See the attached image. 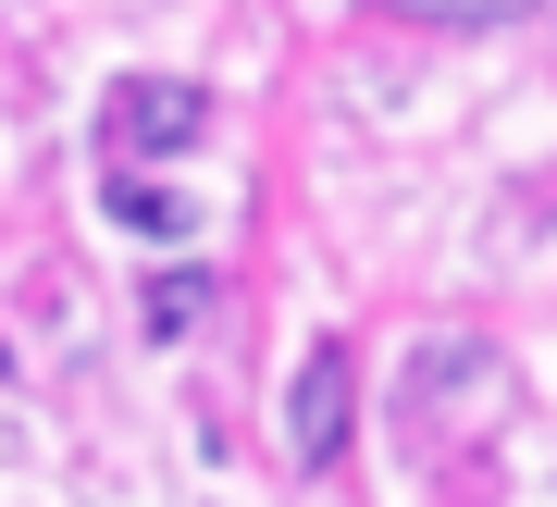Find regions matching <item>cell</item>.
I'll list each match as a JSON object with an SVG mask.
<instances>
[{
  "mask_svg": "<svg viewBox=\"0 0 557 507\" xmlns=\"http://www.w3.org/2000/svg\"><path fill=\"white\" fill-rule=\"evenodd\" d=\"M100 211H112L124 235H186V198L149 186V174H100Z\"/></svg>",
  "mask_w": 557,
  "mask_h": 507,
  "instance_id": "3",
  "label": "cell"
},
{
  "mask_svg": "<svg viewBox=\"0 0 557 507\" xmlns=\"http://www.w3.org/2000/svg\"><path fill=\"white\" fill-rule=\"evenodd\" d=\"M199 124H211V99L186 87V75H124V87L100 99L112 161H174V149H199Z\"/></svg>",
  "mask_w": 557,
  "mask_h": 507,
  "instance_id": "1",
  "label": "cell"
},
{
  "mask_svg": "<svg viewBox=\"0 0 557 507\" xmlns=\"http://www.w3.org/2000/svg\"><path fill=\"white\" fill-rule=\"evenodd\" d=\"M372 13H397V25H520L545 0H372Z\"/></svg>",
  "mask_w": 557,
  "mask_h": 507,
  "instance_id": "5",
  "label": "cell"
},
{
  "mask_svg": "<svg viewBox=\"0 0 557 507\" xmlns=\"http://www.w3.org/2000/svg\"><path fill=\"white\" fill-rule=\"evenodd\" d=\"M199 310H211V273H199V260H174V273H161V285L137 297V322H149V347H174V334L199 322Z\"/></svg>",
  "mask_w": 557,
  "mask_h": 507,
  "instance_id": "4",
  "label": "cell"
},
{
  "mask_svg": "<svg viewBox=\"0 0 557 507\" xmlns=\"http://www.w3.org/2000/svg\"><path fill=\"white\" fill-rule=\"evenodd\" d=\"M347 409H359V384H347V347H310V359H298V396H285L298 470H335V458H347Z\"/></svg>",
  "mask_w": 557,
  "mask_h": 507,
  "instance_id": "2",
  "label": "cell"
}]
</instances>
